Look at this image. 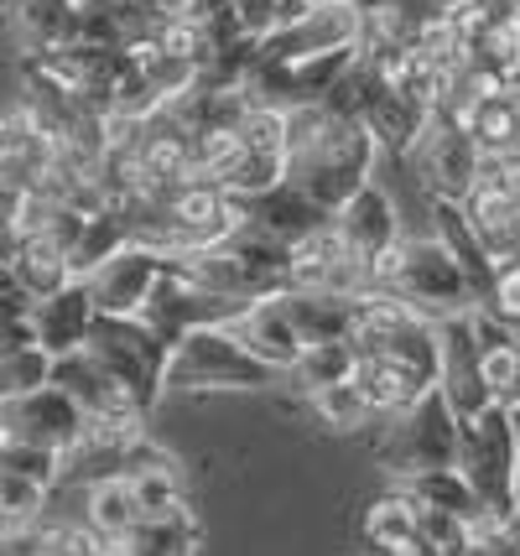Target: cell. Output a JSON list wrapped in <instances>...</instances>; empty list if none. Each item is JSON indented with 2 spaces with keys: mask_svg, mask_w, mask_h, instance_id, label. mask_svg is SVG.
I'll return each instance as SVG.
<instances>
[{
  "mask_svg": "<svg viewBox=\"0 0 520 556\" xmlns=\"http://www.w3.org/2000/svg\"><path fill=\"white\" fill-rule=\"evenodd\" d=\"M42 509H48V484L0 468V535H16L26 526H37Z\"/></svg>",
  "mask_w": 520,
  "mask_h": 556,
  "instance_id": "cell-33",
  "label": "cell"
},
{
  "mask_svg": "<svg viewBox=\"0 0 520 556\" xmlns=\"http://www.w3.org/2000/svg\"><path fill=\"white\" fill-rule=\"evenodd\" d=\"M0 5H5V0H0Z\"/></svg>",
  "mask_w": 520,
  "mask_h": 556,
  "instance_id": "cell-48",
  "label": "cell"
},
{
  "mask_svg": "<svg viewBox=\"0 0 520 556\" xmlns=\"http://www.w3.org/2000/svg\"><path fill=\"white\" fill-rule=\"evenodd\" d=\"M94 317H100L94 291L78 276V281H68L63 291H52V296H42V302L31 307V328H37V343L48 349L52 359H63V354H78V349L89 343Z\"/></svg>",
  "mask_w": 520,
  "mask_h": 556,
  "instance_id": "cell-16",
  "label": "cell"
},
{
  "mask_svg": "<svg viewBox=\"0 0 520 556\" xmlns=\"http://www.w3.org/2000/svg\"><path fill=\"white\" fill-rule=\"evenodd\" d=\"M287 287L297 291H344V296H365V261L354 255L339 235V224L328 218L322 229L292 240L287 250Z\"/></svg>",
  "mask_w": 520,
  "mask_h": 556,
  "instance_id": "cell-11",
  "label": "cell"
},
{
  "mask_svg": "<svg viewBox=\"0 0 520 556\" xmlns=\"http://www.w3.org/2000/svg\"><path fill=\"white\" fill-rule=\"evenodd\" d=\"M240 313H245V302L219 296L214 287L193 281L188 270H177L173 261H167V270H162V281H156V291H151V302L141 307V317H147L167 343L188 339L193 328H224V323H234Z\"/></svg>",
  "mask_w": 520,
  "mask_h": 556,
  "instance_id": "cell-9",
  "label": "cell"
},
{
  "mask_svg": "<svg viewBox=\"0 0 520 556\" xmlns=\"http://www.w3.org/2000/svg\"><path fill=\"white\" fill-rule=\"evenodd\" d=\"M359 42V5H307L302 16L281 22L255 42V58L266 63H297L328 48H354Z\"/></svg>",
  "mask_w": 520,
  "mask_h": 556,
  "instance_id": "cell-13",
  "label": "cell"
},
{
  "mask_svg": "<svg viewBox=\"0 0 520 556\" xmlns=\"http://www.w3.org/2000/svg\"><path fill=\"white\" fill-rule=\"evenodd\" d=\"M443 333V369H437V386L443 395L453 401V412L464 416H479L495 406V390L484 380V364H479V333H473V313H458V317H443L437 323Z\"/></svg>",
  "mask_w": 520,
  "mask_h": 556,
  "instance_id": "cell-14",
  "label": "cell"
},
{
  "mask_svg": "<svg viewBox=\"0 0 520 556\" xmlns=\"http://www.w3.org/2000/svg\"><path fill=\"white\" fill-rule=\"evenodd\" d=\"M281 375L250 354L245 343L224 328H193L188 339L173 343L167 359V390H255L276 386Z\"/></svg>",
  "mask_w": 520,
  "mask_h": 556,
  "instance_id": "cell-6",
  "label": "cell"
},
{
  "mask_svg": "<svg viewBox=\"0 0 520 556\" xmlns=\"http://www.w3.org/2000/svg\"><path fill=\"white\" fill-rule=\"evenodd\" d=\"M354 364H359V349H354V339H328V343H307L302 349V359L292 364V386L297 390H322V386H344V380H354Z\"/></svg>",
  "mask_w": 520,
  "mask_h": 556,
  "instance_id": "cell-30",
  "label": "cell"
},
{
  "mask_svg": "<svg viewBox=\"0 0 520 556\" xmlns=\"http://www.w3.org/2000/svg\"><path fill=\"white\" fill-rule=\"evenodd\" d=\"M234 11H240V22H245L250 37L261 42V37L276 31L281 22L302 16V11H307V0H234Z\"/></svg>",
  "mask_w": 520,
  "mask_h": 556,
  "instance_id": "cell-37",
  "label": "cell"
},
{
  "mask_svg": "<svg viewBox=\"0 0 520 556\" xmlns=\"http://www.w3.org/2000/svg\"><path fill=\"white\" fill-rule=\"evenodd\" d=\"M141 500H136V484H130V473H100L94 484L84 489V526L89 531H100L110 546H121L125 535L141 526Z\"/></svg>",
  "mask_w": 520,
  "mask_h": 556,
  "instance_id": "cell-23",
  "label": "cell"
},
{
  "mask_svg": "<svg viewBox=\"0 0 520 556\" xmlns=\"http://www.w3.org/2000/svg\"><path fill=\"white\" fill-rule=\"evenodd\" d=\"M516 515H520V473H516Z\"/></svg>",
  "mask_w": 520,
  "mask_h": 556,
  "instance_id": "cell-45",
  "label": "cell"
},
{
  "mask_svg": "<svg viewBox=\"0 0 520 556\" xmlns=\"http://www.w3.org/2000/svg\"><path fill=\"white\" fill-rule=\"evenodd\" d=\"M354 386L365 390V401L375 406V416L391 421V416H401L421 390L437 386V380H427L421 369L391 359V354H359V364H354Z\"/></svg>",
  "mask_w": 520,
  "mask_h": 556,
  "instance_id": "cell-21",
  "label": "cell"
},
{
  "mask_svg": "<svg viewBox=\"0 0 520 556\" xmlns=\"http://www.w3.org/2000/svg\"><path fill=\"white\" fill-rule=\"evenodd\" d=\"M229 333L245 343L266 369H276L281 380H287L292 364L302 359V333H297V323H292V313H287V302H281V291H276V296H261V302H245V313L229 323Z\"/></svg>",
  "mask_w": 520,
  "mask_h": 556,
  "instance_id": "cell-15",
  "label": "cell"
},
{
  "mask_svg": "<svg viewBox=\"0 0 520 556\" xmlns=\"http://www.w3.org/2000/svg\"><path fill=\"white\" fill-rule=\"evenodd\" d=\"M11 291H22V281H16V266H11V261H0V296H11Z\"/></svg>",
  "mask_w": 520,
  "mask_h": 556,
  "instance_id": "cell-41",
  "label": "cell"
},
{
  "mask_svg": "<svg viewBox=\"0 0 520 556\" xmlns=\"http://www.w3.org/2000/svg\"><path fill=\"white\" fill-rule=\"evenodd\" d=\"M421 541V500L411 489H385L375 494L365 515H359V552L365 556H391V552H417Z\"/></svg>",
  "mask_w": 520,
  "mask_h": 556,
  "instance_id": "cell-17",
  "label": "cell"
},
{
  "mask_svg": "<svg viewBox=\"0 0 520 556\" xmlns=\"http://www.w3.org/2000/svg\"><path fill=\"white\" fill-rule=\"evenodd\" d=\"M333 224H339V235H344V244L359 255V261H375L385 244L401 240V214H396V198L385 193L380 182H365L359 193L348 198L344 208L333 214Z\"/></svg>",
  "mask_w": 520,
  "mask_h": 556,
  "instance_id": "cell-18",
  "label": "cell"
},
{
  "mask_svg": "<svg viewBox=\"0 0 520 556\" xmlns=\"http://www.w3.org/2000/svg\"><path fill=\"white\" fill-rule=\"evenodd\" d=\"M22 136H26V121H22V115H11V121L0 115V156H5L11 146H22Z\"/></svg>",
  "mask_w": 520,
  "mask_h": 556,
  "instance_id": "cell-40",
  "label": "cell"
},
{
  "mask_svg": "<svg viewBox=\"0 0 520 556\" xmlns=\"http://www.w3.org/2000/svg\"><path fill=\"white\" fill-rule=\"evenodd\" d=\"M281 302H287V313H292V323H297L302 349H307V343H328V339H348V328H354V296H344V291L287 287L281 291Z\"/></svg>",
  "mask_w": 520,
  "mask_h": 556,
  "instance_id": "cell-26",
  "label": "cell"
},
{
  "mask_svg": "<svg viewBox=\"0 0 520 556\" xmlns=\"http://www.w3.org/2000/svg\"><path fill=\"white\" fill-rule=\"evenodd\" d=\"M490 313L520 328V250L495 261V291H490Z\"/></svg>",
  "mask_w": 520,
  "mask_h": 556,
  "instance_id": "cell-38",
  "label": "cell"
},
{
  "mask_svg": "<svg viewBox=\"0 0 520 556\" xmlns=\"http://www.w3.org/2000/svg\"><path fill=\"white\" fill-rule=\"evenodd\" d=\"M94 359L115 375L125 386V395L151 412L156 406V395L167 390V359H173V343L162 339L156 328H151L147 317H115V313H100L94 317V328H89V343H84Z\"/></svg>",
  "mask_w": 520,
  "mask_h": 556,
  "instance_id": "cell-5",
  "label": "cell"
},
{
  "mask_svg": "<svg viewBox=\"0 0 520 556\" xmlns=\"http://www.w3.org/2000/svg\"><path fill=\"white\" fill-rule=\"evenodd\" d=\"M406 489H411L427 509H447V515H458V520H484V515H490L484 500L473 494V484L458 473V468H432V473H417V479H406Z\"/></svg>",
  "mask_w": 520,
  "mask_h": 556,
  "instance_id": "cell-31",
  "label": "cell"
},
{
  "mask_svg": "<svg viewBox=\"0 0 520 556\" xmlns=\"http://www.w3.org/2000/svg\"><path fill=\"white\" fill-rule=\"evenodd\" d=\"M307 401H313V412H318L333 432H359V427L375 421V406L365 401V390L354 386V380H344V386H322V390H313Z\"/></svg>",
  "mask_w": 520,
  "mask_h": 556,
  "instance_id": "cell-34",
  "label": "cell"
},
{
  "mask_svg": "<svg viewBox=\"0 0 520 556\" xmlns=\"http://www.w3.org/2000/svg\"><path fill=\"white\" fill-rule=\"evenodd\" d=\"M516 235H520V218H516Z\"/></svg>",
  "mask_w": 520,
  "mask_h": 556,
  "instance_id": "cell-47",
  "label": "cell"
},
{
  "mask_svg": "<svg viewBox=\"0 0 520 556\" xmlns=\"http://www.w3.org/2000/svg\"><path fill=\"white\" fill-rule=\"evenodd\" d=\"M110 556H130V552H121V546H115V552H110Z\"/></svg>",
  "mask_w": 520,
  "mask_h": 556,
  "instance_id": "cell-46",
  "label": "cell"
},
{
  "mask_svg": "<svg viewBox=\"0 0 520 556\" xmlns=\"http://www.w3.org/2000/svg\"><path fill=\"white\" fill-rule=\"evenodd\" d=\"M464 214H469L473 235L484 240L490 255H516L520 250V235H516V218H520V203L510 193H499L495 182H473L469 198H464Z\"/></svg>",
  "mask_w": 520,
  "mask_h": 556,
  "instance_id": "cell-27",
  "label": "cell"
},
{
  "mask_svg": "<svg viewBox=\"0 0 520 556\" xmlns=\"http://www.w3.org/2000/svg\"><path fill=\"white\" fill-rule=\"evenodd\" d=\"M432 203V235L453 250V261L464 266V276H469V287H473V302L479 307H490V291H495V255L484 250V240L473 235V224L469 214H464V203L458 198H427Z\"/></svg>",
  "mask_w": 520,
  "mask_h": 556,
  "instance_id": "cell-19",
  "label": "cell"
},
{
  "mask_svg": "<svg viewBox=\"0 0 520 556\" xmlns=\"http://www.w3.org/2000/svg\"><path fill=\"white\" fill-rule=\"evenodd\" d=\"M250 224V208L240 193H229L219 182H203V177H188L177 182L173 198H167V255L173 250H199V244H219L229 240L234 229Z\"/></svg>",
  "mask_w": 520,
  "mask_h": 556,
  "instance_id": "cell-7",
  "label": "cell"
},
{
  "mask_svg": "<svg viewBox=\"0 0 520 556\" xmlns=\"http://www.w3.org/2000/svg\"><path fill=\"white\" fill-rule=\"evenodd\" d=\"M375 167H380V141L370 136V125L339 115L307 151H297L287 162V182H297L313 203L339 214L348 198L375 177Z\"/></svg>",
  "mask_w": 520,
  "mask_h": 556,
  "instance_id": "cell-2",
  "label": "cell"
},
{
  "mask_svg": "<svg viewBox=\"0 0 520 556\" xmlns=\"http://www.w3.org/2000/svg\"><path fill=\"white\" fill-rule=\"evenodd\" d=\"M52 386H63L68 395H74L84 412H125V406H136L130 395H125V386L104 369L89 349H78V354H63V359H52ZM141 412V406H136Z\"/></svg>",
  "mask_w": 520,
  "mask_h": 556,
  "instance_id": "cell-24",
  "label": "cell"
},
{
  "mask_svg": "<svg viewBox=\"0 0 520 556\" xmlns=\"http://www.w3.org/2000/svg\"><path fill=\"white\" fill-rule=\"evenodd\" d=\"M199 520H193V509L177 505L167 515H141V526L121 541V552L130 556H193L199 552Z\"/></svg>",
  "mask_w": 520,
  "mask_h": 556,
  "instance_id": "cell-28",
  "label": "cell"
},
{
  "mask_svg": "<svg viewBox=\"0 0 520 556\" xmlns=\"http://www.w3.org/2000/svg\"><path fill=\"white\" fill-rule=\"evenodd\" d=\"M162 270H167V250L130 240V244H121L104 266L89 270L84 281H89V291H94V307H100V313L136 317L151 302V291H156V281H162Z\"/></svg>",
  "mask_w": 520,
  "mask_h": 556,
  "instance_id": "cell-12",
  "label": "cell"
},
{
  "mask_svg": "<svg viewBox=\"0 0 520 556\" xmlns=\"http://www.w3.org/2000/svg\"><path fill=\"white\" fill-rule=\"evenodd\" d=\"M401 162H411L417 172V182L427 188V198H469V188L479 182V146L464 125H453L447 115H427L421 125V136L411 141V151L401 156Z\"/></svg>",
  "mask_w": 520,
  "mask_h": 556,
  "instance_id": "cell-8",
  "label": "cell"
},
{
  "mask_svg": "<svg viewBox=\"0 0 520 556\" xmlns=\"http://www.w3.org/2000/svg\"><path fill=\"white\" fill-rule=\"evenodd\" d=\"M307 5H359V0H307Z\"/></svg>",
  "mask_w": 520,
  "mask_h": 556,
  "instance_id": "cell-44",
  "label": "cell"
},
{
  "mask_svg": "<svg viewBox=\"0 0 520 556\" xmlns=\"http://www.w3.org/2000/svg\"><path fill=\"white\" fill-rule=\"evenodd\" d=\"M473 333H479V364L495 401L516 406L520 401V328L495 317L490 307H473Z\"/></svg>",
  "mask_w": 520,
  "mask_h": 556,
  "instance_id": "cell-20",
  "label": "cell"
},
{
  "mask_svg": "<svg viewBox=\"0 0 520 556\" xmlns=\"http://www.w3.org/2000/svg\"><path fill=\"white\" fill-rule=\"evenodd\" d=\"M5 11L26 37V52H58L78 42L84 0H5Z\"/></svg>",
  "mask_w": 520,
  "mask_h": 556,
  "instance_id": "cell-25",
  "label": "cell"
},
{
  "mask_svg": "<svg viewBox=\"0 0 520 556\" xmlns=\"http://www.w3.org/2000/svg\"><path fill=\"white\" fill-rule=\"evenodd\" d=\"M458 432H464V416L453 412L443 386H427L406 412L391 416V437L380 442V463L401 484L417 473H432V468H458Z\"/></svg>",
  "mask_w": 520,
  "mask_h": 556,
  "instance_id": "cell-3",
  "label": "cell"
},
{
  "mask_svg": "<svg viewBox=\"0 0 520 556\" xmlns=\"http://www.w3.org/2000/svg\"><path fill=\"white\" fill-rule=\"evenodd\" d=\"M458 473L484 500L490 520H499V526L516 520L520 447H516V427H510V406L505 401H495L490 412L464 421V432H458Z\"/></svg>",
  "mask_w": 520,
  "mask_h": 556,
  "instance_id": "cell-4",
  "label": "cell"
},
{
  "mask_svg": "<svg viewBox=\"0 0 520 556\" xmlns=\"http://www.w3.org/2000/svg\"><path fill=\"white\" fill-rule=\"evenodd\" d=\"M479 182H495L499 193L520 203V146L510 151H479Z\"/></svg>",
  "mask_w": 520,
  "mask_h": 556,
  "instance_id": "cell-39",
  "label": "cell"
},
{
  "mask_svg": "<svg viewBox=\"0 0 520 556\" xmlns=\"http://www.w3.org/2000/svg\"><path fill=\"white\" fill-rule=\"evenodd\" d=\"M121 244H130V229H125V214H115V208H100V214H89V224H84V235H78V244L68 250V261H74V276H89L94 266H104Z\"/></svg>",
  "mask_w": 520,
  "mask_h": 556,
  "instance_id": "cell-32",
  "label": "cell"
},
{
  "mask_svg": "<svg viewBox=\"0 0 520 556\" xmlns=\"http://www.w3.org/2000/svg\"><path fill=\"white\" fill-rule=\"evenodd\" d=\"M365 291H391L432 323L479 307L464 266L437 235H411V240L401 235L396 244H385L375 261H365Z\"/></svg>",
  "mask_w": 520,
  "mask_h": 556,
  "instance_id": "cell-1",
  "label": "cell"
},
{
  "mask_svg": "<svg viewBox=\"0 0 520 556\" xmlns=\"http://www.w3.org/2000/svg\"><path fill=\"white\" fill-rule=\"evenodd\" d=\"M245 208H250V224L266 229V235H276L281 244L302 240V235H313V229H322V224L333 218L322 203H313V198L302 193L297 182H276L271 193L245 198Z\"/></svg>",
  "mask_w": 520,
  "mask_h": 556,
  "instance_id": "cell-22",
  "label": "cell"
},
{
  "mask_svg": "<svg viewBox=\"0 0 520 556\" xmlns=\"http://www.w3.org/2000/svg\"><path fill=\"white\" fill-rule=\"evenodd\" d=\"M42 386H52V354L42 343H22V349L0 354V401L42 390Z\"/></svg>",
  "mask_w": 520,
  "mask_h": 556,
  "instance_id": "cell-35",
  "label": "cell"
},
{
  "mask_svg": "<svg viewBox=\"0 0 520 556\" xmlns=\"http://www.w3.org/2000/svg\"><path fill=\"white\" fill-rule=\"evenodd\" d=\"M510 427H516V447H520V406H510Z\"/></svg>",
  "mask_w": 520,
  "mask_h": 556,
  "instance_id": "cell-43",
  "label": "cell"
},
{
  "mask_svg": "<svg viewBox=\"0 0 520 556\" xmlns=\"http://www.w3.org/2000/svg\"><path fill=\"white\" fill-rule=\"evenodd\" d=\"M11 208H16V193L0 182V224H11Z\"/></svg>",
  "mask_w": 520,
  "mask_h": 556,
  "instance_id": "cell-42",
  "label": "cell"
},
{
  "mask_svg": "<svg viewBox=\"0 0 520 556\" xmlns=\"http://www.w3.org/2000/svg\"><path fill=\"white\" fill-rule=\"evenodd\" d=\"M11 266H16V281H22V291L31 296V302H42V296H52V291H63L68 281H78L68 250L52 244L48 235H31V240L16 244V261H11Z\"/></svg>",
  "mask_w": 520,
  "mask_h": 556,
  "instance_id": "cell-29",
  "label": "cell"
},
{
  "mask_svg": "<svg viewBox=\"0 0 520 556\" xmlns=\"http://www.w3.org/2000/svg\"><path fill=\"white\" fill-rule=\"evenodd\" d=\"M84 421H89V412L63 386H42V390L0 401V427H5L11 442H37V447H52L63 458H74Z\"/></svg>",
  "mask_w": 520,
  "mask_h": 556,
  "instance_id": "cell-10",
  "label": "cell"
},
{
  "mask_svg": "<svg viewBox=\"0 0 520 556\" xmlns=\"http://www.w3.org/2000/svg\"><path fill=\"white\" fill-rule=\"evenodd\" d=\"M136 484V500L147 515H167V509L182 505V479H177V463H156V468H136L130 473Z\"/></svg>",
  "mask_w": 520,
  "mask_h": 556,
  "instance_id": "cell-36",
  "label": "cell"
}]
</instances>
